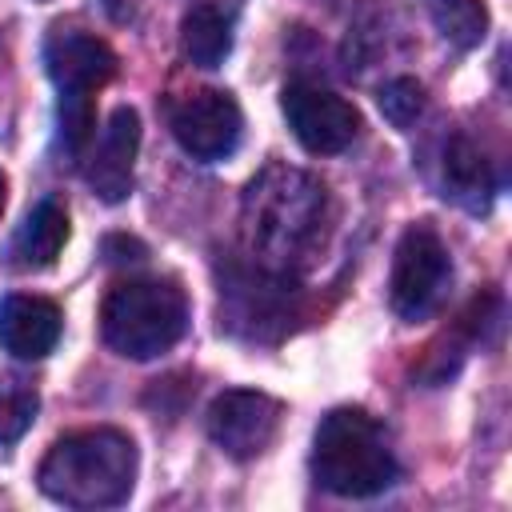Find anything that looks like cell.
Instances as JSON below:
<instances>
[{
  "label": "cell",
  "mask_w": 512,
  "mask_h": 512,
  "mask_svg": "<svg viewBox=\"0 0 512 512\" xmlns=\"http://www.w3.org/2000/svg\"><path fill=\"white\" fill-rule=\"evenodd\" d=\"M428 12L444 40L456 48H476L488 36V8L484 0H428Z\"/></svg>",
  "instance_id": "9a60e30c"
},
{
  "label": "cell",
  "mask_w": 512,
  "mask_h": 512,
  "mask_svg": "<svg viewBox=\"0 0 512 512\" xmlns=\"http://www.w3.org/2000/svg\"><path fill=\"white\" fill-rule=\"evenodd\" d=\"M168 128L192 160L212 164V160H224L236 152L240 132H244V116L228 92L196 88V92L168 104Z\"/></svg>",
  "instance_id": "8992f818"
},
{
  "label": "cell",
  "mask_w": 512,
  "mask_h": 512,
  "mask_svg": "<svg viewBox=\"0 0 512 512\" xmlns=\"http://www.w3.org/2000/svg\"><path fill=\"white\" fill-rule=\"evenodd\" d=\"M312 476L320 488L364 500L400 480L388 432L360 408H332L312 436Z\"/></svg>",
  "instance_id": "3957f363"
},
{
  "label": "cell",
  "mask_w": 512,
  "mask_h": 512,
  "mask_svg": "<svg viewBox=\"0 0 512 512\" xmlns=\"http://www.w3.org/2000/svg\"><path fill=\"white\" fill-rule=\"evenodd\" d=\"M40 412V396L28 380H0V444H16Z\"/></svg>",
  "instance_id": "2e32d148"
},
{
  "label": "cell",
  "mask_w": 512,
  "mask_h": 512,
  "mask_svg": "<svg viewBox=\"0 0 512 512\" xmlns=\"http://www.w3.org/2000/svg\"><path fill=\"white\" fill-rule=\"evenodd\" d=\"M284 408L280 400H272L268 392L256 388H228L208 404V436L212 444L232 456V460H256L272 448L276 432H280Z\"/></svg>",
  "instance_id": "52a82bcc"
},
{
  "label": "cell",
  "mask_w": 512,
  "mask_h": 512,
  "mask_svg": "<svg viewBox=\"0 0 512 512\" xmlns=\"http://www.w3.org/2000/svg\"><path fill=\"white\" fill-rule=\"evenodd\" d=\"M136 152H140V116L136 108L120 104L104 120L100 140L96 136L88 140V164H84V176L104 204H120L132 192Z\"/></svg>",
  "instance_id": "30bf717a"
},
{
  "label": "cell",
  "mask_w": 512,
  "mask_h": 512,
  "mask_svg": "<svg viewBox=\"0 0 512 512\" xmlns=\"http://www.w3.org/2000/svg\"><path fill=\"white\" fill-rule=\"evenodd\" d=\"M444 184L468 208H484L488 204V196H492V168H488L484 152L472 140L456 136L444 148Z\"/></svg>",
  "instance_id": "5bb4252c"
},
{
  "label": "cell",
  "mask_w": 512,
  "mask_h": 512,
  "mask_svg": "<svg viewBox=\"0 0 512 512\" xmlns=\"http://www.w3.org/2000/svg\"><path fill=\"white\" fill-rule=\"evenodd\" d=\"M280 108H284L292 136L312 156H336L360 132V112L344 96L316 88V84H288L280 96Z\"/></svg>",
  "instance_id": "ba28073f"
},
{
  "label": "cell",
  "mask_w": 512,
  "mask_h": 512,
  "mask_svg": "<svg viewBox=\"0 0 512 512\" xmlns=\"http://www.w3.org/2000/svg\"><path fill=\"white\" fill-rule=\"evenodd\" d=\"M60 340V308L44 296L0 300V348L16 360H44Z\"/></svg>",
  "instance_id": "8fae6325"
},
{
  "label": "cell",
  "mask_w": 512,
  "mask_h": 512,
  "mask_svg": "<svg viewBox=\"0 0 512 512\" xmlns=\"http://www.w3.org/2000/svg\"><path fill=\"white\" fill-rule=\"evenodd\" d=\"M68 244V216L56 200H40L12 236V264L24 272L52 268Z\"/></svg>",
  "instance_id": "7c38bea8"
},
{
  "label": "cell",
  "mask_w": 512,
  "mask_h": 512,
  "mask_svg": "<svg viewBox=\"0 0 512 512\" xmlns=\"http://www.w3.org/2000/svg\"><path fill=\"white\" fill-rule=\"evenodd\" d=\"M448 248L432 224H408L396 256H392V280H388V300L400 320H424L436 312L448 288Z\"/></svg>",
  "instance_id": "5b68a950"
},
{
  "label": "cell",
  "mask_w": 512,
  "mask_h": 512,
  "mask_svg": "<svg viewBox=\"0 0 512 512\" xmlns=\"http://www.w3.org/2000/svg\"><path fill=\"white\" fill-rule=\"evenodd\" d=\"M380 112H384V120L392 124V128H412L416 120H420V112H424V88L412 80V76H396V80H388L384 88H380Z\"/></svg>",
  "instance_id": "e0dca14e"
},
{
  "label": "cell",
  "mask_w": 512,
  "mask_h": 512,
  "mask_svg": "<svg viewBox=\"0 0 512 512\" xmlns=\"http://www.w3.org/2000/svg\"><path fill=\"white\" fill-rule=\"evenodd\" d=\"M44 68L60 88V96L92 100V92H100L116 76V52L92 32L56 28L44 40Z\"/></svg>",
  "instance_id": "9c48e42d"
},
{
  "label": "cell",
  "mask_w": 512,
  "mask_h": 512,
  "mask_svg": "<svg viewBox=\"0 0 512 512\" xmlns=\"http://www.w3.org/2000/svg\"><path fill=\"white\" fill-rule=\"evenodd\" d=\"M104 344L128 360H152L188 332V300L172 280H124L100 308Z\"/></svg>",
  "instance_id": "277c9868"
},
{
  "label": "cell",
  "mask_w": 512,
  "mask_h": 512,
  "mask_svg": "<svg viewBox=\"0 0 512 512\" xmlns=\"http://www.w3.org/2000/svg\"><path fill=\"white\" fill-rule=\"evenodd\" d=\"M4 196H8V180H4V172H0V212H4Z\"/></svg>",
  "instance_id": "ac0fdd59"
},
{
  "label": "cell",
  "mask_w": 512,
  "mask_h": 512,
  "mask_svg": "<svg viewBox=\"0 0 512 512\" xmlns=\"http://www.w3.org/2000/svg\"><path fill=\"white\" fill-rule=\"evenodd\" d=\"M40 492L68 508L124 504L136 484V444L120 428H84L60 436L40 460Z\"/></svg>",
  "instance_id": "7a4b0ae2"
},
{
  "label": "cell",
  "mask_w": 512,
  "mask_h": 512,
  "mask_svg": "<svg viewBox=\"0 0 512 512\" xmlns=\"http://www.w3.org/2000/svg\"><path fill=\"white\" fill-rule=\"evenodd\" d=\"M332 232L328 188L292 164L260 168L240 200V236L268 276H296L316 264Z\"/></svg>",
  "instance_id": "6da1fadb"
},
{
  "label": "cell",
  "mask_w": 512,
  "mask_h": 512,
  "mask_svg": "<svg viewBox=\"0 0 512 512\" xmlns=\"http://www.w3.org/2000/svg\"><path fill=\"white\" fill-rule=\"evenodd\" d=\"M180 52L196 68H220L224 56L232 52V28H228V20L216 8L196 4L180 20Z\"/></svg>",
  "instance_id": "4fadbf2b"
}]
</instances>
